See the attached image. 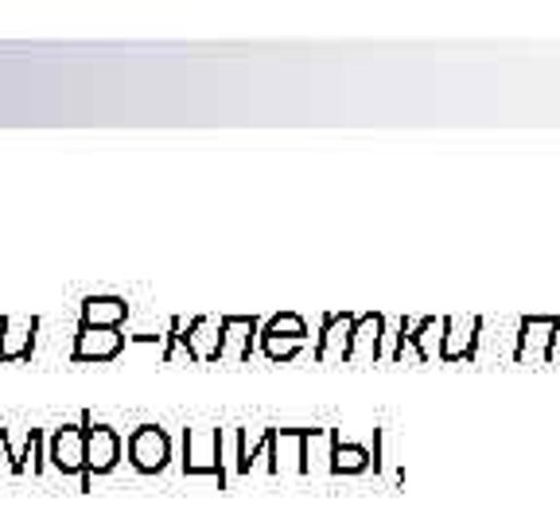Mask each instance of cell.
Wrapping results in <instances>:
<instances>
[{"instance_id":"cell-11","label":"cell","mask_w":560,"mask_h":525,"mask_svg":"<svg viewBox=\"0 0 560 525\" xmlns=\"http://www.w3.org/2000/svg\"><path fill=\"white\" fill-rule=\"evenodd\" d=\"M327 444H331V452H327L331 475H362L374 467V452L366 444H347L339 429H327Z\"/></svg>"},{"instance_id":"cell-3","label":"cell","mask_w":560,"mask_h":525,"mask_svg":"<svg viewBox=\"0 0 560 525\" xmlns=\"http://www.w3.org/2000/svg\"><path fill=\"white\" fill-rule=\"evenodd\" d=\"M47 459H51L55 471L79 475L82 490H90V475H86V432H82V424H62V429H55L51 440H47Z\"/></svg>"},{"instance_id":"cell-17","label":"cell","mask_w":560,"mask_h":525,"mask_svg":"<svg viewBox=\"0 0 560 525\" xmlns=\"http://www.w3.org/2000/svg\"><path fill=\"white\" fill-rule=\"evenodd\" d=\"M261 335V331H257ZM300 347L304 342H292V339H277V335H261V350H265V359L272 362H292L300 354Z\"/></svg>"},{"instance_id":"cell-9","label":"cell","mask_w":560,"mask_h":525,"mask_svg":"<svg viewBox=\"0 0 560 525\" xmlns=\"http://www.w3.org/2000/svg\"><path fill=\"white\" fill-rule=\"evenodd\" d=\"M125 350L121 327H109V331H94V327H79V339H74V362H114Z\"/></svg>"},{"instance_id":"cell-14","label":"cell","mask_w":560,"mask_h":525,"mask_svg":"<svg viewBox=\"0 0 560 525\" xmlns=\"http://www.w3.org/2000/svg\"><path fill=\"white\" fill-rule=\"evenodd\" d=\"M315 429H277V440H272V475L280 471H304V440L312 436Z\"/></svg>"},{"instance_id":"cell-15","label":"cell","mask_w":560,"mask_h":525,"mask_svg":"<svg viewBox=\"0 0 560 525\" xmlns=\"http://www.w3.org/2000/svg\"><path fill=\"white\" fill-rule=\"evenodd\" d=\"M129 319V304L121 296H86L82 300V327H94V331H109V327H121Z\"/></svg>"},{"instance_id":"cell-4","label":"cell","mask_w":560,"mask_h":525,"mask_svg":"<svg viewBox=\"0 0 560 525\" xmlns=\"http://www.w3.org/2000/svg\"><path fill=\"white\" fill-rule=\"evenodd\" d=\"M487 319L482 315H467V319H444V335H440V362H471L479 359V342Z\"/></svg>"},{"instance_id":"cell-6","label":"cell","mask_w":560,"mask_h":525,"mask_svg":"<svg viewBox=\"0 0 560 525\" xmlns=\"http://www.w3.org/2000/svg\"><path fill=\"white\" fill-rule=\"evenodd\" d=\"M82 432H86V475H109L121 464V436L109 424H90V417H82Z\"/></svg>"},{"instance_id":"cell-2","label":"cell","mask_w":560,"mask_h":525,"mask_svg":"<svg viewBox=\"0 0 560 525\" xmlns=\"http://www.w3.org/2000/svg\"><path fill=\"white\" fill-rule=\"evenodd\" d=\"M184 475H214L226 487L222 429H184Z\"/></svg>"},{"instance_id":"cell-12","label":"cell","mask_w":560,"mask_h":525,"mask_svg":"<svg viewBox=\"0 0 560 525\" xmlns=\"http://www.w3.org/2000/svg\"><path fill=\"white\" fill-rule=\"evenodd\" d=\"M187 347V359L195 362H214L219 359V347H222V319L214 315H199L187 324V335H179Z\"/></svg>"},{"instance_id":"cell-10","label":"cell","mask_w":560,"mask_h":525,"mask_svg":"<svg viewBox=\"0 0 560 525\" xmlns=\"http://www.w3.org/2000/svg\"><path fill=\"white\" fill-rule=\"evenodd\" d=\"M35 331H39V319H16V315H4L0 319V362H20L32 359L35 350Z\"/></svg>"},{"instance_id":"cell-5","label":"cell","mask_w":560,"mask_h":525,"mask_svg":"<svg viewBox=\"0 0 560 525\" xmlns=\"http://www.w3.org/2000/svg\"><path fill=\"white\" fill-rule=\"evenodd\" d=\"M129 464L132 471L140 475H160L167 464H172V440H167L164 429L156 424H140L129 436Z\"/></svg>"},{"instance_id":"cell-16","label":"cell","mask_w":560,"mask_h":525,"mask_svg":"<svg viewBox=\"0 0 560 525\" xmlns=\"http://www.w3.org/2000/svg\"><path fill=\"white\" fill-rule=\"evenodd\" d=\"M261 335H277V339L307 342V324H304V315H296V312H280V315H272L269 324L261 327Z\"/></svg>"},{"instance_id":"cell-1","label":"cell","mask_w":560,"mask_h":525,"mask_svg":"<svg viewBox=\"0 0 560 525\" xmlns=\"http://www.w3.org/2000/svg\"><path fill=\"white\" fill-rule=\"evenodd\" d=\"M560 342V315H522L514 335V362H552Z\"/></svg>"},{"instance_id":"cell-13","label":"cell","mask_w":560,"mask_h":525,"mask_svg":"<svg viewBox=\"0 0 560 525\" xmlns=\"http://www.w3.org/2000/svg\"><path fill=\"white\" fill-rule=\"evenodd\" d=\"M261 331L254 315H222V347L219 359H237L245 362L254 354V335Z\"/></svg>"},{"instance_id":"cell-7","label":"cell","mask_w":560,"mask_h":525,"mask_svg":"<svg viewBox=\"0 0 560 525\" xmlns=\"http://www.w3.org/2000/svg\"><path fill=\"white\" fill-rule=\"evenodd\" d=\"M382 335H385V315L366 312L354 319L350 327V347H347V362H362V366H374L382 359Z\"/></svg>"},{"instance_id":"cell-8","label":"cell","mask_w":560,"mask_h":525,"mask_svg":"<svg viewBox=\"0 0 560 525\" xmlns=\"http://www.w3.org/2000/svg\"><path fill=\"white\" fill-rule=\"evenodd\" d=\"M359 315L354 312H331L324 315V331L315 342V362H347V347H350V327H354Z\"/></svg>"}]
</instances>
